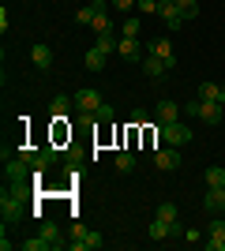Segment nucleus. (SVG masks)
<instances>
[{
	"label": "nucleus",
	"instance_id": "f257e3e1",
	"mask_svg": "<svg viewBox=\"0 0 225 251\" xmlns=\"http://www.w3.org/2000/svg\"><path fill=\"white\" fill-rule=\"evenodd\" d=\"M26 184H8L4 195H0V214H4V225H19L23 210H26Z\"/></svg>",
	"mask_w": 225,
	"mask_h": 251
},
{
	"label": "nucleus",
	"instance_id": "f03ea898",
	"mask_svg": "<svg viewBox=\"0 0 225 251\" xmlns=\"http://www.w3.org/2000/svg\"><path fill=\"white\" fill-rule=\"evenodd\" d=\"M101 232L83 229V225H72V240H68V251H98L101 248Z\"/></svg>",
	"mask_w": 225,
	"mask_h": 251
},
{
	"label": "nucleus",
	"instance_id": "7ed1b4c3",
	"mask_svg": "<svg viewBox=\"0 0 225 251\" xmlns=\"http://www.w3.org/2000/svg\"><path fill=\"white\" fill-rule=\"evenodd\" d=\"M158 135L165 139V147H188V143H192V131H188V124H180V120L158 124Z\"/></svg>",
	"mask_w": 225,
	"mask_h": 251
},
{
	"label": "nucleus",
	"instance_id": "20e7f679",
	"mask_svg": "<svg viewBox=\"0 0 225 251\" xmlns=\"http://www.w3.org/2000/svg\"><path fill=\"white\" fill-rule=\"evenodd\" d=\"M30 173H34L30 161H23V157H4V180H8V184H26Z\"/></svg>",
	"mask_w": 225,
	"mask_h": 251
},
{
	"label": "nucleus",
	"instance_id": "39448f33",
	"mask_svg": "<svg viewBox=\"0 0 225 251\" xmlns=\"http://www.w3.org/2000/svg\"><path fill=\"white\" fill-rule=\"evenodd\" d=\"M101 105H105V101H101V94H98V90H79V94H75V109H79L83 116H94Z\"/></svg>",
	"mask_w": 225,
	"mask_h": 251
},
{
	"label": "nucleus",
	"instance_id": "423d86ee",
	"mask_svg": "<svg viewBox=\"0 0 225 251\" xmlns=\"http://www.w3.org/2000/svg\"><path fill=\"white\" fill-rule=\"evenodd\" d=\"M158 15L165 19V26H169V30H180L184 23H188V19L180 15V8H176V0H161V4H158Z\"/></svg>",
	"mask_w": 225,
	"mask_h": 251
},
{
	"label": "nucleus",
	"instance_id": "0eeeda50",
	"mask_svg": "<svg viewBox=\"0 0 225 251\" xmlns=\"http://www.w3.org/2000/svg\"><path fill=\"white\" fill-rule=\"evenodd\" d=\"M42 240L49 244V251H60V248H68V240H64V229H60V225H56V221H45L42 229Z\"/></svg>",
	"mask_w": 225,
	"mask_h": 251
},
{
	"label": "nucleus",
	"instance_id": "6e6552de",
	"mask_svg": "<svg viewBox=\"0 0 225 251\" xmlns=\"http://www.w3.org/2000/svg\"><path fill=\"white\" fill-rule=\"evenodd\" d=\"M154 165H158L161 173H173V169H180V150H176V147L154 150Z\"/></svg>",
	"mask_w": 225,
	"mask_h": 251
},
{
	"label": "nucleus",
	"instance_id": "1a4fd4ad",
	"mask_svg": "<svg viewBox=\"0 0 225 251\" xmlns=\"http://www.w3.org/2000/svg\"><path fill=\"white\" fill-rule=\"evenodd\" d=\"M147 52H150V56H158V60H165L169 68L176 64V52H173V42H169V38H154V42L147 45Z\"/></svg>",
	"mask_w": 225,
	"mask_h": 251
},
{
	"label": "nucleus",
	"instance_id": "9d476101",
	"mask_svg": "<svg viewBox=\"0 0 225 251\" xmlns=\"http://www.w3.org/2000/svg\"><path fill=\"white\" fill-rule=\"evenodd\" d=\"M154 120H158V124H173V120H180V105L169 101V98H165V101H158V109H154Z\"/></svg>",
	"mask_w": 225,
	"mask_h": 251
},
{
	"label": "nucleus",
	"instance_id": "9b49d317",
	"mask_svg": "<svg viewBox=\"0 0 225 251\" xmlns=\"http://www.w3.org/2000/svg\"><path fill=\"white\" fill-rule=\"evenodd\" d=\"M117 52L124 56V60H143V56H147V45H139L135 38H120Z\"/></svg>",
	"mask_w": 225,
	"mask_h": 251
},
{
	"label": "nucleus",
	"instance_id": "f8f14e48",
	"mask_svg": "<svg viewBox=\"0 0 225 251\" xmlns=\"http://www.w3.org/2000/svg\"><path fill=\"white\" fill-rule=\"evenodd\" d=\"M30 60H34V68H38V72H49V64H53V49H49L45 42H38V45L30 49Z\"/></svg>",
	"mask_w": 225,
	"mask_h": 251
},
{
	"label": "nucleus",
	"instance_id": "ddd939ff",
	"mask_svg": "<svg viewBox=\"0 0 225 251\" xmlns=\"http://www.w3.org/2000/svg\"><path fill=\"white\" fill-rule=\"evenodd\" d=\"M203 206L210 210V214H222V210H225V188H206Z\"/></svg>",
	"mask_w": 225,
	"mask_h": 251
},
{
	"label": "nucleus",
	"instance_id": "4468645a",
	"mask_svg": "<svg viewBox=\"0 0 225 251\" xmlns=\"http://www.w3.org/2000/svg\"><path fill=\"white\" fill-rule=\"evenodd\" d=\"M139 64H143V72H147L150 79H165V72H169V64H165V60H158V56H150V52L143 56Z\"/></svg>",
	"mask_w": 225,
	"mask_h": 251
},
{
	"label": "nucleus",
	"instance_id": "2eb2a0df",
	"mask_svg": "<svg viewBox=\"0 0 225 251\" xmlns=\"http://www.w3.org/2000/svg\"><path fill=\"white\" fill-rule=\"evenodd\" d=\"M72 105H75V101H68V94H56L53 101H49V116H53V120H64Z\"/></svg>",
	"mask_w": 225,
	"mask_h": 251
},
{
	"label": "nucleus",
	"instance_id": "dca6fc26",
	"mask_svg": "<svg viewBox=\"0 0 225 251\" xmlns=\"http://www.w3.org/2000/svg\"><path fill=\"white\" fill-rule=\"evenodd\" d=\"M199 98H203V101H222V105H225V86H218V83H199Z\"/></svg>",
	"mask_w": 225,
	"mask_h": 251
},
{
	"label": "nucleus",
	"instance_id": "f3484780",
	"mask_svg": "<svg viewBox=\"0 0 225 251\" xmlns=\"http://www.w3.org/2000/svg\"><path fill=\"white\" fill-rule=\"evenodd\" d=\"M199 120H203V124H218V120H222V101H203Z\"/></svg>",
	"mask_w": 225,
	"mask_h": 251
},
{
	"label": "nucleus",
	"instance_id": "a211bd4d",
	"mask_svg": "<svg viewBox=\"0 0 225 251\" xmlns=\"http://www.w3.org/2000/svg\"><path fill=\"white\" fill-rule=\"evenodd\" d=\"M169 229H173V221L154 218V221H150V240H169Z\"/></svg>",
	"mask_w": 225,
	"mask_h": 251
},
{
	"label": "nucleus",
	"instance_id": "6ab92c4d",
	"mask_svg": "<svg viewBox=\"0 0 225 251\" xmlns=\"http://www.w3.org/2000/svg\"><path fill=\"white\" fill-rule=\"evenodd\" d=\"M105 56H109V52H101V49L94 45V49H90V52L83 56V64L90 68V72H101V68H105Z\"/></svg>",
	"mask_w": 225,
	"mask_h": 251
},
{
	"label": "nucleus",
	"instance_id": "aec40b11",
	"mask_svg": "<svg viewBox=\"0 0 225 251\" xmlns=\"http://www.w3.org/2000/svg\"><path fill=\"white\" fill-rule=\"evenodd\" d=\"M203 180H206V188H225V169L210 165V169L203 173Z\"/></svg>",
	"mask_w": 225,
	"mask_h": 251
},
{
	"label": "nucleus",
	"instance_id": "412c9836",
	"mask_svg": "<svg viewBox=\"0 0 225 251\" xmlns=\"http://www.w3.org/2000/svg\"><path fill=\"white\" fill-rule=\"evenodd\" d=\"M117 45H120V38L113 30H109V34H98V49H101V52H117Z\"/></svg>",
	"mask_w": 225,
	"mask_h": 251
},
{
	"label": "nucleus",
	"instance_id": "4be33fe9",
	"mask_svg": "<svg viewBox=\"0 0 225 251\" xmlns=\"http://www.w3.org/2000/svg\"><path fill=\"white\" fill-rule=\"evenodd\" d=\"M94 15H98V8H94V4H86V8L75 11V23H79V26H90V23H94Z\"/></svg>",
	"mask_w": 225,
	"mask_h": 251
},
{
	"label": "nucleus",
	"instance_id": "5701e85b",
	"mask_svg": "<svg viewBox=\"0 0 225 251\" xmlns=\"http://www.w3.org/2000/svg\"><path fill=\"white\" fill-rule=\"evenodd\" d=\"M117 169L120 173H131V169H135V154H131V150H120L117 154Z\"/></svg>",
	"mask_w": 225,
	"mask_h": 251
},
{
	"label": "nucleus",
	"instance_id": "b1692460",
	"mask_svg": "<svg viewBox=\"0 0 225 251\" xmlns=\"http://www.w3.org/2000/svg\"><path fill=\"white\" fill-rule=\"evenodd\" d=\"M139 30H143L139 15H128V19H124V38H139Z\"/></svg>",
	"mask_w": 225,
	"mask_h": 251
},
{
	"label": "nucleus",
	"instance_id": "393cba45",
	"mask_svg": "<svg viewBox=\"0 0 225 251\" xmlns=\"http://www.w3.org/2000/svg\"><path fill=\"white\" fill-rule=\"evenodd\" d=\"M79 165H83V150L68 147V161H64V173H72V169H79Z\"/></svg>",
	"mask_w": 225,
	"mask_h": 251
},
{
	"label": "nucleus",
	"instance_id": "a878e982",
	"mask_svg": "<svg viewBox=\"0 0 225 251\" xmlns=\"http://www.w3.org/2000/svg\"><path fill=\"white\" fill-rule=\"evenodd\" d=\"M176 8H180L184 19H195V15H199V4H195V0H176Z\"/></svg>",
	"mask_w": 225,
	"mask_h": 251
},
{
	"label": "nucleus",
	"instance_id": "bb28decb",
	"mask_svg": "<svg viewBox=\"0 0 225 251\" xmlns=\"http://www.w3.org/2000/svg\"><path fill=\"white\" fill-rule=\"evenodd\" d=\"M23 248H26V251H49V244H45V240H42V232H38L34 240H23Z\"/></svg>",
	"mask_w": 225,
	"mask_h": 251
},
{
	"label": "nucleus",
	"instance_id": "cd10ccee",
	"mask_svg": "<svg viewBox=\"0 0 225 251\" xmlns=\"http://www.w3.org/2000/svg\"><path fill=\"white\" fill-rule=\"evenodd\" d=\"M158 4H161V0H135V8H139L143 15H154V11H158Z\"/></svg>",
	"mask_w": 225,
	"mask_h": 251
},
{
	"label": "nucleus",
	"instance_id": "c85d7f7f",
	"mask_svg": "<svg viewBox=\"0 0 225 251\" xmlns=\"http://www.w3.org/2000/svg\"><path fill=\"white\" fill-rule=\"evenodd\" d=\"M158 218H165V221H176V206H173V202H161V206H158Z\"/></svg>",
	"mask_w": 225,
	"mask_h": 251
},
{
	"label": "nucleus",
	"instance_id": "c756f323",
	"mask_svg": "<svg viewBox=\"0 0 225 251\" xmlns=\"http://www.w3.org/2000/svg\"><path fill=\"white\" fill-rule=\"evenodd\" d=\"M206 232H210V236H225V218H222V214L210 221V229H206Z\"/></svg>",
	"mask_w": 225,
	"mask_h": 251
},
{
	"label": "nucleus",
	"instance_id": "7c9ffc66",
	"mask_svg": "<svg viewBox=\"0 0 225 251\" xmlns=\"http://www.w3.org/2000/svg\"><path fill=\"white\" fill-rule=\"evenodd\" d=\"M109 8H113V11H124V15H128V11L135 8V0H109Z\"/></svg>",
	"mask_w": 225,
	"mask_h": 251
},
{
	"label": "nucleus",
	"instance_id": "2f4dec72",
	"mask_svg": "<svg viewBox=\"0 0 225 251\" xmlns=\"http://www.w3.org/2000/svg\"><path fill=\"white\" fill-rule=\"evenodd\" d=\"M169 240H184V225H180V221H173V229H169Z\"/></svg>",
	"mask_w": 225,
	"mask_h": 251
},
{
	"label": "nucleus",
	"instance_id": "473e14b6",
	"mask_svg": "<svg viewBox=\"0 0 225 251\" xmlns=\"http://www.w3.org/2000/svg\"><path fill=\"white\" fill-rule=\"evenodd\" d=\"M147 120H150V116L143 113V109H135V113H131V124H135V127H143V124H147Z\"/></svg>",
	"mask_w": 225,
	"mask_h": 251
}]
</instances>
